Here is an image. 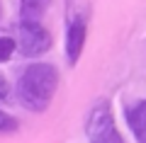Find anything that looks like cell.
<instances>
[{
    "instance_id": "1",
    "label": "cell",
    "mask_w": 146,
    "mask_h": 143,
    "mask_svg": "<svg viewBox=\"0 0 146 143\" xmlns=\"http://www.w3.org/2000/svg\"><path fill=\"white\" fill-rule=\"evenodd\" d=\"M58 85V73L51 63H32L25 68L17 82L20 104L29 112H44Z\"/></svg>"
},
{
    "instance_id": "2",
    "label": "cell",
    "mask_w": 146,
    "mask_h": 143,
    "mask_svg": "<svg viewBox=\"0 0 146 143\" xmlns=\"http://www.w3.org/2000/svg\"><path fill=\"white\" fill-rule=\"evenodd\" d=\"M85 133H88L90 143H124L115 126V119H112V109H110L107 100H100L88 114V121H85Z\"/></svg>"
},
{
    "instance_id": "3",
    "label": "cell",
    "mask_w": 146,
    "mask_h": 143,
    "mask_svg": "<svg viewBox=\"0 0 146 143\" xmlns=\"http://www.w3.org/2000/svg\"><path fill=\"white\" fill-rule=\"evenodd\" d=\"M17 49L25 56L36 58L51 49V34L44 29L42 22H27L22 20L20 24V36H17Z\"/></svg>"
},
{
    "instance_id": "4",
    "label": "cell",
    "mask_w": 146,
    "mask_h": 143,
    "mask_svg": "<svg viewBox=\"0 0 146 143\" xmlns=\"http://www.w3.org/2000/svg\"><path fill=\"white\" fill-rule=\"evenodd\" d=\"M85 20L83 17H76V20L68 24V32H66V56H68V63H76L80 58V51H83V44H85Z\"/></svg>"
},
{
    "instance_id": "5",
    "label": "cell",
    "mask_w": 146,
    "mask_h": 143,
    "mask_svg": "<svg viewBox=\"0 0 146 143\" xmlns=\"http://www.w3.org/2000/svg\"><path fill=\"white\" fill-rule=\"evenodd\" d=\"M127 121H129V129L134 131L136 141L146 143V100H141V102H136L134 107H129Z\"/></svg>"
},
{
    "instance_id": "6",
    "label": "cell",
    "mask_w": 146,
    "mask_h": 143,
    "mask_svg": "<svg viewBox=\"0 0 146 143\" xmlns=\"http://www.w3.org/2000/svg\"><path fill=\"white\" fill-rule=\"evenodd\" d=\"M51 0H20V15L27 22H42Z\"/></svg>"
},
{
    "instance_id": "7",
    "label": "cell",
    "mask_w": 146,
    "mask_h": 143,
    "mask_svg": "<svg viewBox=\"0 0 146 143\" xmlns=\"http://www.w3.org/2000/svg\"><path fill=\"white\" fill-rule=\"evenodd\" d=\"M15 51V41L10 36H0V63H5Z\"/></svg>"
},
{
    "instance_id": "8",
    "label": "cell",
    "mask_w": 146,
    "mask_h": 143,
    "mask_svg": "<svg viewBox=\"0 0 146 143\" xmlns=\"http://www.w3.org/2000/svg\"><path fill=\"white\" fill-rule=\"evenodd\" d=\"M7 131H17V119H12L5 112H0V133H7Z\"/></svg>"
},
{
    "instance_id": "9",
    "label": "cell",
    "mask_w": 146,
    "mask_h": 143,
    "mask_svg": "<svg viewBox=\"0 0 146 143\" xmlns=\"http://www.w3.org/2000/svg\"><path fill=\"white\" fill-rule=\"evenodd\" d=\"M7 95H10V87H7V80L0 75V102H5Z\"/></svg>"
}]
</instances>
